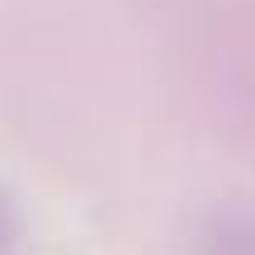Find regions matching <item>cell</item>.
Returning <instances> with one entry per match:
<instances>
[{"label": "cell", "mask_w": 255, "mask_h": 255, "mask_svg": "<svg viewBox=\"0 0 255 255\" xmlns=\"http://www.w3.org/2000/svg\"><path fill=\"white\" fill-rule=\"evenodd\" d=\"M203 255H255V213H218V218H208Z\"/></svg>", "instance_id": "6da1fadb"}, {"label": "cell", "mask_w": 255, "mask_h": 255, "mask_svg": "<svg viewBox=\"0 0 255 255\" xmlns=\"http://www.w3.org/2000/svg\"><path fill=\"white\" fill-rule=\"evenodd\" d=\"M19 237H24V222H19V208L9 199V189L0 184V255H14Z\"/></svg>", "instance_id": "7a4b0ae2"}]
</instances>
